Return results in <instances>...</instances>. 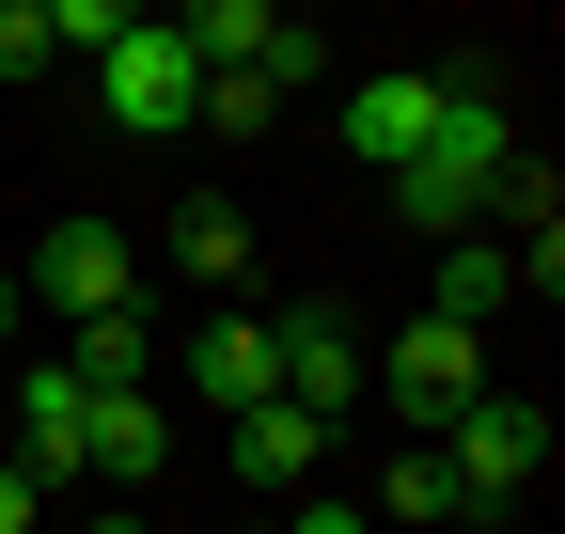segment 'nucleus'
Instances as JSON below:
<instances>
[{"mask_svg": "<svg viewBox=\"0 0 565 534\" xmlns=\"http://www.w3.org/2000/svg\"><path fill=\"white\" fill-rule=\"evenodd\" d=\"M503 173H519V110L487 79H440V126H424V158L393 173V221L408 236H471L487 205H503Z\"/></svg>", "mask_w": 565, "mask_h": 534, "instance_id": "obj_1", "label": "nucleus"}, {"mask_svg": "<svg viewBox=\"0 0 565 534\" xmlns=\"http://www.w3.org/2000/svg\"><path fill=\"white\" fill-rule=\"evenodd\" d=\"M362 393L393 409V440H440V425L471 409V393H487V346H471V330H440V314H408L393 346L362 362Z\"/></svg>", "mask_w": 565, "mask_h": 534, "instance_id": "obj_2", "label": "nucleus"}, {"mask_svg": "<svg viewBox=\"0 0 565 534\" xmlns=\"http://www.w3.org/2000/svg\"><path fill=\"white\" fill-rule=\"evenodd\" d=\"M95 110L126 126V142H173V126L204 110V63L173 47V17H126V32L95 47Z\"/></svg>", "mask_w": 565, "mask_h": 534, "instance_id": "obj_3", "label": "nucleus"}, {"mask_svg": "<svg viewBox=\"0 0 565 534\" xmlns=\"http://www.w3.org/2000/svg\"><path fill=\"white\" fill-rule=\"evenodd\" d=\"M17 299H32V314H63V330H95V314H141V252H126V221H47Z\"/></svg>", "mask_w": 565, "mask_h": 534, "instance_id": "obj_4", "label": "nucleus"}, {"mask_svg": "<svg viewBox=\"0 0 565 534\" xmlns=\"http://www.w3.org/2000/svg\"><path fill=\"white\" fill-rule=\"evenodd\" d=\"M440 472H456L471 519H487V503H519V488L550 472V409H534V393H471V409L440 425Z\"/></svg>", "mask_w": 565, "mask_h": 534, "instance_id": "obj_5", "label": "nucleus"}, {"mask_svg": "<svg viewBox=\"0 0 565 534\" xmlns=\"http://www.w3.org/2000/svg\"><path fill=\"white\" fill-rule=\"evenodd\" d=\"M267 393L315 409V425H345L362 409V330H345L330 299H267Z\"/></svg>", "mask_w": 565, "mask_h": 534, "instance_id": "obj_6", "label": "nucleus"}, {"mask_svg": "<svg viewBox=\"0 0 565 534\" xmlns=\"http://www.w3.org/2000/svg\"><path fill=\"white\" fill-rule=\"evenodd\" d=\"M79 472H95L110 503H141V488L173 472V425H158V393H95V409H79Z\"/></svg>", "mask_w": 565, "mask_h": 534, "instance_id": "obj_7", "label": "nucleus"}, {"mask_svg": "<svg viewBox=\"0 0 565 534\" xmlns=\"http://www.w3.org/2000/svg\"><path fill=\"white\" fill-rule=\"evenodd\" d=\"M189 393H204L221 425H236V409H267V284H252V299H221V314L189 330Z\"/></svg>", "mask_w": 565, "mask_h": 534, "instance_id": "obj_8", "label": "nucleus"}, {"mask_svg": "<svg viewBox=\"0 0 565 534\" xmlns=\"http://www.w3.org/2000/svg\"><path fill=\"white\" fill-rule=\"evenodd\" d=\"M79 362H32V393H17V456L0 472H32V488H79Z\"/></svg>", "mask_w": 565, "mask_h": 534, "instance_id": "obj_9", "label": "nucleus"}, {"mask_svg": "<svg viewBox=\"0 0 565 534\" xmlns=\"http://www.w3.org/2000/svg\"><path fill=\"white\" fill-rule=\"evenodd\" d=\"M424 126H440V79H424V63H393V79L345 95V142H362V173H408V158H424Z\"/></svg>", "mask_w": 565, "mask_h": 534, "instance_id": "obj_10", "label": "nucleus"}, {"mask_svg": "<svg viewBox=\"0 0 565 534\" xmlns=\"http://www.w3.org/2000/svg\"><path fill=\"white\" fill-rule=\"evenodd\" d=\"M424 314L487 346V314H519V252H503V236H440V284H424Z\"/></svg>", "mask_w": 565, "mask_h": 534, "instance_id": "obj_11", "label": "nucleus"}, {"mask_svg": "<svg viewBox=\"0 0 565 534\" xmlns=\"http://www.w3.org/2000/svg\"><path fill=\"white\" fill-rule=\"evenodd\" d=\"M315 456H330L315 409H282V393H267V409H236V472H252L267 503H299V488H315Z\"/></svg>", "mask_w": 565, "mask_h": 534, "instance_id": "obj_12", "label": "nucleus"}, {"mask_svg": "<svg viewBox=\"0 0 565 534\" xmlns=\"http://www.w3.org/2000/svg\"><path fill=\"white\" fill-rule=\"evenodd\" d=\"M173 284H221V299H252V221L204 189V205H173Z\"/></svg>", "mask_w": 565, "mask_h": 534, "instance_id": "obj_13", "label": "nucleus"}, {"mask_svg": "<svg viewBox=\"0 0 565 534\" xmlns=\"http://www.w3.org/2000/svg\"><path fill=\"white\" fill-rule=\"evenodd\" d=\"M362 519H408V534H424V519H471V503H456V472H440V440H393V456H377V503H362Z\"/></svg>", "mask_w": 565, "mask_h": 534, "instance_id": "obj_14", "label": "nucleus"}, {"mask_svg": "<svg viewBox=\"0 0 565 534\" xmlns=\"http://www.w3.org/2000/svg\"><path fill=\"white\" fill-rule=\"evenodd\" d=\"M63 362H79V393H141V362H158V330H141V314H95V330H79Z\"/></svg>", "mask_w": 565, "mask_h": 534, "instance_id": "obj_15", "label": "nucleus"}, {"mask_svg": "<svg viewBox=\"0 0 565 534\" xmlns=\"http://www.w3.org/2000/svg\"><path fill=\"white\" fill-rule=\"evenodd\" d=\"M126 17H141V0H47V63H63V47H110Z\"/></svg>", "mask_w": 565, "mask_h": 534, "instance_id": "obj_16", "label": "nucleus"}, {"mask_svg": "<svg viewBox=\"0 0 565 534\" xmlns=\"http://www.w3.org/2000/svg\"><path fill=\"white\" fill-rule=\"evenodd\" d=\"M267 110H282V79H204V110H189V126H267Z\"/></svg>", "mask_w": 565, "mask_h": 534, "instance_id": "obj_17", "label": "nucleus"}, {"mask_svg": "<svg viewBox=\"0 0 565 534\" xmlns=\"http://www.w3.org/2000/svg\"><path fill=\"white\" fill-rule=\"evenodd\" d=\"M47 63V0H0V79H32Z\"/></svg>", "mask_w": 565, "mask_h": 534, "instance_id": "obj_18", "label": "nucleus"}, {"mask_svg": "<svg viewBox=\"0 0 565 534\" xmlns=\"http://www.w3.org/2000/svg\"><path fill=\"white\" fill-rule=\"evenodd\" d=\"M282 534H377L362 503H330V488H299V503H282Z\"/></svg>", "mask_w": 565, "mask_h": 534, "instance_id": "obj_19", "label": "nucleus"}, {"mask_svg": "<svg viewBox=\"0 0 565 534\" xmlns=\"http://www.w3.org/2000/svg\"><path fill=\"white\" fill-rule=\"evenodd\" d=\"M0 534H47V488L32 472H0Z\"/></svg>", "mask_w": 565, "mask_h": 534, "instance_id": "obj_20", "label": "nucleus"}, {"mask_svg": "<svg viewBox=\"0 0 565 534\" xmlns=\"http://www.w3.org/2000/svg\"><path fill=\"white\" fill-rule=\"evenodd\" d=\"M17 314H32V299H17V267H0V346H17Z\"/></svg>", "mask_w": 565, "mask_h": 534, "instance_id": "obj_21", "label": "nucleus"}, {"mask_svg": "<svg viewBox=\"0 0 565 534\" xmlns=\"http://www.w3.org/2000/svg\"><path fill=\"white\" fill-rule=\"evenodd\" d=\"M95 534H158V519H141V503H110V519H95Z\"/></svg>", "mask_w": 565, "mask_h": 534, "instance_id": "obj_22", "label": "nucleus"}, {"mask_svg": "<svg viewBox=\"0 0 565 534\" xmlns=\"http://www.w3.org/2000/svg\"><path fill=\"white\" fill-rule=\"evenodd\" d=\"M236 534H282V519H236Z\"/></svg>", "mask_w": 565, "mask_h": 534, "instance_id": "obj_23", "label": "nucleus"}]
</instances>
